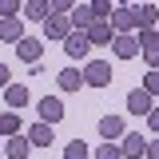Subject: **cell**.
I'll return each instance as SVG.
<instances>
[{"instance_id":"obj_1","label":"cell","mask_w":159,"mask_h":159,"mask_svg":"<svg viewBox=\"0 0 159 159\" xmlns=\"http://www.w3.org/2000/svg\"><path fill=\"white\" fill-rule=\"evenodd\" d=\"M84 84H92V88H107V84H111V64H107V60H92V64L84 68Z\"/></svg>"},{"instance_id":"obj_2","label":"cell","mask_w":159,"mask_h":159,"mask_svg":"<svg viewBox=\"0 0 159 159\" xmlns=\"http://www.w3.org/2000/svg\"><path fill=\"white\" fill-rule=\"evenodd\" d=\"M88 48H92L88 32H76V28H72V32L64 36V52H68L72 60H84V56H88Z\"/></svg>"},{"instance_id":"obj_3","label":"cell","mask_w":159,"mask_h":159,"mask_svg":"<svg viewBox=\"0 0 159 159\" xmlns=\"http://www.w3.org/2000/svg\"><path fill=\"white\" fill-rule=\"evenodd\" d=\"M151 99H155V96H151L147 88H135V92H127V111H131V116H147V111L155 107Z\"/></svg>"},{"instance_id":"obj_4","label":"cell","mask_w":159,"mask_h":159,"mask_svg":"<svg viewBox=\"0 0 159 159\" xmlns=\"http://www.w3.org/2000/svg\"><path fill=\"white\" fill-rule=\"evenodd\" d=\"M72 32V16H60V12H52V16L44 20V36L48 40H64Z\"/></svg>"},{"instance_id":"obj_5","label":"cell","mask_w":159,"mask_h":159,"mask_svg":"<svg viewBox=\"0 0 159 159\" xmlns=\"http://www.w3.org/2000/svg\"><path fill=\"white\" fill-rule=\"evenodd\" d=\"M0 40L4 44H20L24 40V20L20 16H0Z\"/></svg>"},{"instance_id":"obj_6","label":"cell","mask_w":159,"mask_h":159,"mask_svg":"<svg viewBox=\"0 0 159 159\" xmlns=\"http://www.w3.org/2000/svg\"><path fill=\"white\" fill-rule=\"evenodd\" d=\"M111 48H116V56H119V60H135V56H139V40L131 36V32H116Z\"/></svg>"},{"instance_id":"obj_7","label":"cell","mask_w":159,"mask_h":159,"mask_svg":"<svg viewBox=\"0 0 159 159\" xmlns=\"http://www.w3.org/2000/svg\"><path fill=\"white\" fill-rule=\"evenodd\" d=\"M28 151H32V139H28V135L16 131V135L4 139V155H8V159H28Z\"/></svg>"},{"instance_id":"obj_8","label":"cell","mask_w":159,"mask_h":159,"mask_svg":"<svg viewBox=\"0 0 159 159\" xmlns=\"http://www.w3.org/2000/svg\"><path fill=\"white\" fill-rule=\"evenodd\" d=\"M107 20H111V28H116V32H131V28H139V24H135V8H127V4H119Z\"/></svg>"},{"instance_id":"obj_9","label":"cell","mask_w":159,"mask_h":159,"mask_svg":"<svg viewBox=\"0 0 159 159\" xmlns=\"http://www.w3.org/2000/svg\"><path fill=\"white\" fill-rule=\"evenodd\" d=\"M88 40H92V48H99V44H111V40H116L111 20H96V24L88 28Z\"/></svg>"},{"instance_id":"obj_10","label":"cell","mask_w":159,"mask_h":159,"mask_svg":"<svg viewBox=\"0 0 159 159\" xmlns=\"http://www.w3.org/2000/svg\"><path fill=\"white\" fill-rule=\"evenodd\" d=\"M40 119H44V123H60V119H64L60 96H44V99H40Z\"/></svg>"},{"instance_id":"obj_11","label":"cell","mask_w":159,"mask_h":159,"mask_svg":"<svg viewBox=\"0 0 159 159\" xmlns=\"http://www.w3.org/2000/svg\"><path fill=\"white\" fill-rule=\"evenodd\" d=\"M119 151H123V159H143L147 143H143V135H139V131H127V135H123V143H119Z\"/></svg>"},{"instance_id":"obj_12","label":"cell","mask_w":159,"mask_h":159,"mask_svg":"<svg viewBox=\"0 0 159 159\" xmlns=\"http://www.w3.org/2000/svg\"><path fill=\"white\" fill-rule=\"evenodd\" d=\"M99 135L107 139V143H111V139H123L127 135V131H123V116H103L99 119Z\"/></svg>"},{"instance_id":"obj_13","label":"cell","mask_w":159,"mask_h":159,"mask_svg":"<svg viewBox=\"0 0 159 159\" xmlns=\"http://www.w3.org/2000/svg\"><path fill=\"white\" fill-rule=\"evenodd\" d=\"M68 16H72V28H76V32H88V28L96 24V12H92L88 4H80V8H72Z\"/></svg>"},{"instance_id":"obj_14","label":"cell","mask_w":159,"mask_h":159,"mask_svg":"<svg viewBox=\"0 0 159 159\" xmlns=\"http://www.w3.org/2000/svg\"><path fill=\"white\" fill-rule=\"evenodd\" d=\"M4 99H8L12 111H20V107L28 103V88H24V84H8V88H4Z\"/></svg>"},{"instance_id":"obj_15","label":"cell","mask_w":159,"mask_h":159,"mask_svg":"<svg viewBox=\"0 0 159 159\" xmlns=\"http://www.w3.org/2000/svg\"><path fill=\"white\" fill-rule=\"evenodd\" d=\"M20 12H24V16H32V20H40V24H44V20L52 16L48 0H24V8H20Z\"/></svg>"},{"instance_id":"obj_16","label":"cell","mask_w":159,"mask_h":159,"mask_svg":"<svg viewBox=\"0 0 159 159\" xmlns=\"http://www.w3.org/2000/svg\"><path fill=\"white\" fill-rule=\"evenodd\" d=\"M28 139H32V147H48V143H52V123H44V119H40L36 127H32V131H28Z\"/></svg>"},{"instance_id":"obj_17","label":"cell","mask_w":159,"mask_h":159,"mask_svg":"<svg viewBox=\"0 0 159 159\" xmlns=\"http://www.w3.org/2000/svg\"><path fill=\"white\" fill-rule=\"evenodd\" d=\"M40 48H44V44H40V40H32V36H24V40L16 44L20 60H28V64H36V60H40Z\"/></svg>"},{"instance_id":"obj_18","label":"cell","mask_w":159,"mask_h":159,"mask_svg":"<svg viewBox=\"0 0 159 159\" xmlns=\"http://www.w3.org/2000/svg\"><path fill=\"white\" fill-rule=\"evenodd\" d=\"M56 80H60V88H64V92H80V84H84V72H76V68H64Z\"/></svg>"},{"instance_id":"obj_19","label":"cell","mask_w":159,"mask_h":159,"mask_svg":"<svg viewBox=\"0 0 159 159\" xmlns=\"http://www.w3.org/2000/svg\"><path fill=\"white\" fill-rule=\"evenodd\" d=\"M135 24H139V28L159 24V8H155V4H139V8H135Z\"/></svg>"},{"instance_id":"obj_20","label":"cell","mask_w":159,"mask_h":159,"mask_svg":"<svg viewBox=\"0 0 159 159\" xmlns=\"http://www.w3.org/2000/svg\"><path fill=\"white\" fill-rule=\"evenodd\" d=\"M20 131V111H4L0 116V135H16Z\"/></svg>"},{"instance_id":"obj_21","label":"cell","mask_w":159,"mask_h":159,"mask_svg":"<svg viewBox=\"0 0 159 159\" xmlns=\"http://www.w3.org/2000/svg\"><path fill=\"white\" fill-rule=\"evenodd\" d=\"M64 159H88V143H68V147H64Z\"/></svg>"},{"instance_id":"obj_22","label":"cell","mask_w":159,"mask_h":159,"mask_svg":"<svg viewBox=\"0 0 159 159\" xmlns=\"http://www.w3.org/2000/svg\"><path fill=\"white\" fill-rule=\"evenodd\" d=\"M88 8L96 12V20H107V16H111V0H92Z\"/></svg>"},{"instance_id":"obj_23","label":"cell","mask_w":159,"mask_h":159,"mask_svg":"<svg viewBox=\"0 0 159 159\" xmlns=\"http://www.w3.org/2000/svg\"><path fill=\"white\" fill-rule=\"evenodd\" d=\"M24 0H0V16H20Z\"/></svg>"},{"instance_id":"obj_24","label":"cell","mask_w":159,"mask_h":159,"mask_svg":"<svg viewBox=\"0 0 159 159\" xmlns=\"http://www.w3.org/2000/svg\"><path fill=\"white\" fill-rule=\"evenodd\" d=\"M143 88H147L151 96H159V68H151V72L143 76Z\"/></svg>"},{"instance_id":"obj_25","label":"cell","mask_w":159,"mask_h":159,"mask_svg":"<svg viewBox=\"0 0 159 159\" xmlns=\"http://www.w3.org/2000/svg\"><path fill=\"white\" fill-rule=\"evenodd\" d=\"M96 159H123V151H119L116 143H103V147L96 151Z\"/></svg>"},{"instance_id":"obj_26","label":"cell","mask_w":159,"mask_h":159,"mask_svg":"<svg viewBox=\"0 0 159 159\" xmlns=\"http://www.w3.org/2000/svg\"><path fill=\"white\" fill-rule=\"evenodd\" d=\"M48 8H52V12H60V16H68V12L76 8V0H48Z\"/></svg>"},{"instance_id":"obj_27","label":"cell","mask_w":159,"mask_h":159,"mask_svg":"<svg viewBox=\"0 0 159 159\" xmlns=\"http://www.w3.org/2000/svg\"><path fill=\"white\" fill-rule=\"evenodd\" d=\"M143 56H147V64H151V68H159V44H151V48H143Z\"/></svg>"},{"instance_id":"obj_28","label":"cell","mask_w":159,"mask_h":159,"mask_svg":"<svg viewBox=\"0 0 159 159\" xmlns=\"http://www.w3.org/2000/svg\"><path fill=\"white\" fill-rule=\"evenodd\" d=\"M147 127H151V131H159V107H151V111H147Z\"/></svg>"},{"instance_id":"obj_29","label":"cell","mask_w":159,"mask_h":159,"mask_svg":"<svg viewBox=\"0 0 159 159\" xmlns=\"http://www.w3.org/2000/svg\"><path fill=\"white\" fill-rule=\"evenodd\" d=\"M143 155H147V159H159V139H151V143H147V151H143Z\"/></svg>"},{"instance_id":"obj_30","label":"cell","mask_w":159,"mask_h":159,"mask_svg":"<svg viewBox=\"0 0 159 159\" xmlns=\"http://www.w3.org/2000/svg\"><path fill=\"white\" fill-rule=\"evenodd\" d=\"M0 88H8V68L0 64Z\"/></svg>"},{"instance_id":"obj_31","label":"cell","mask_w":159,"mask_h":159,"mask_svg":"<svg viewBox=\"0 0 159 159\" xmlns=\"http://www.w3.org/2000/svg\"><path fill=\"white\" fill-rule=\"evenodd\" d=\"M0 151H4V147H0Z\"/></svg>"}]
</instances>
